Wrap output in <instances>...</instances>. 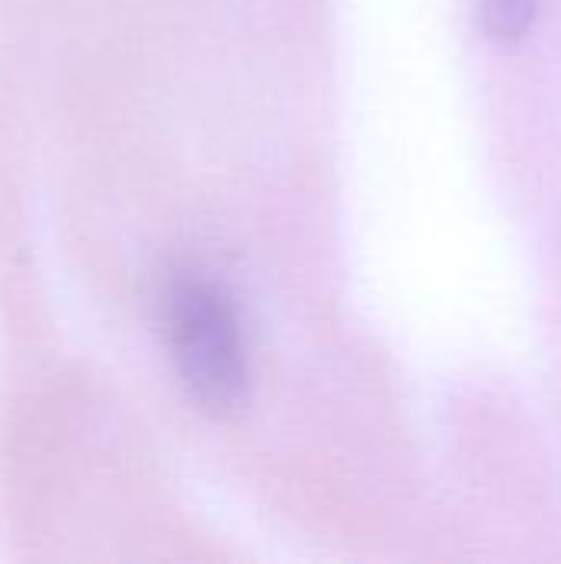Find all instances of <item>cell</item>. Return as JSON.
<instances>
[{
	"instance_id": "2",
	"label": "cell",
	"mask_w": 561,
	"mask_h": 564,
	"mask_svg": "<svg viewBox=\"0 0 561 564\" xmlns=\"http://www.w3.org/2000/svg\"><path fill=\"white\" fill-rule=\"evenodd\" d=\"M542 17V0H476V23L483 36L503 50L529 40Z\"/></svg>"
},
{
	"instance_id": "1",
	"label": "cell",
	"mask_w": 561,
	"mask_h": 564,
	"mask_svg": "<svg viewBox=\"0 0 561 564\" xmlns=\"http://www.w3.org/2000/svg\"><path fill=\"white\" fill-rule=\"evenodd\" d=\"M165 364L185 400L212 416H238L255 393V354L235 291L198 264L172 268L155 297Z\"/></svg>"
}]
</instances>
